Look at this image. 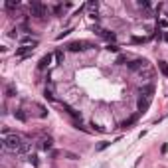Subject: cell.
Wrapping results in <instances>:
<instances>
[{"instance_id": "6da1fadb", "label": "cell", "mask_w": 168, "mask_h": 168, "mask_svg": "<svg viewBox=\"0 0 168 168\" xmlns=\"http://www.w3.org/2000/svg\"><path fill=\"white\" fill-rule=\"evenodd\" d=\"M22 136H20V134H6V136H2V146H4L6 150H18L20 146H22Z\"/></svg>"}, {"instance_id": "7a4b0ae2", "label": "cell", "mask_w": 168, "mask_h": 168, "mask_svg": "<svg viewBox=\"0 0 168 168\" xmlns=\"http://www.w3.org/2000/svg\"><path fill=\"white\" fill-rule=\"evenodd\" d=\"M30 10H32V16H36V18H44V16L48 14V8L40 0H32L30 2Z\"/></svg>"}, {"instance_id": "3957f363", "label": "cell", "mask_w": 168, "mask_h": 168, "mask_svg": "<svg viewBox=\"0 0 168 168\" xmlns=\"http://www.w3.org/2000/svg\"><path fill=\"white\" fill-rule=\"evenodd\" d=\"M127 67H129L130 71H139V69H142V67H148V62L142 59V58H139V59H133Z\"/></svg>"}, {"instance_id": "277c9868", "label": "cell", "mask_w": 168, "mask_h": 168, "mask_svg": "<svg viewBox=\"0 0 168 168\" xmlns=\"http://www.w3.org/2000/svg\"><path fill=\"white\" fill-rule=\"evenodd\" d=\"M91 46V44H87V42H71L67 48L71 50V52H83V50H87Z\"/></svg>"}, {"instance_id": "5b68a950", "label": "cell", "mask_w": 168, "mask_h": 168, "mask_svg": "<svg viewBox=\"0 0 168 168\" xmlns=\"http://www.w3.org/2000/svg\"><path fill=\"white\" fill-rule=\"evenodd\" d=\"M52 59H53V56H52V53L44 56V58L40 59V63H38V69H40V71H44L46 67H50V65H52Z\"/></svg>"}, {"instance_id": "8992f818", "label": "cell", "mask_w": 168, "mask_h": 168, "mask_svg": "<svg viewBox=\"0 0 168 168\" xmlns=\"http://www.w3.org/2000/svg\"><path fill=\"white\" fill-rule=\"evenodd\" d=\"M148 107H150V97H140L139 103H136V109H139V113H144Z\"/></svg>"}, {"instance_id": "52a82bcc", "label": "cell", "mask_w": 168, "mask_h": 168, "mask_svg": "<svg viewBox=\"0 0 168 168\" xmlns=\"http://www.w3.org/2000/svg\"><path fill=\"white\" fill-rule=\"evenodd\" d=\"M32 52H34V46H22V48L16 50V56H18V58H26V56L32 53Z\"/></svg>"}, {"instance_id": "ba28073f", "label": "cell", "mask_w": 168, "mask_h": 168, "mask_svg": "<svg viewBox=\"0 0 168 168\" xmlns=\"http://www.w3.org/2000/svg\"><path fill=\"white\" fill-rule=\"evenodd\" d=\"M20 42H22V46H38V40H32L30 36H24Z\"/></svg>"}, {"instance_id": "9c48e42d", "label": "cell", "mask_w": 168, "mask_h": 168, "mask_svg": "<svg viewBox=\"0 0 168 168\" xmlns=\"http://www.w3.org/2000/svg\"><path fill=\"white\" fill-rule=\"evenodd\" d=\"M14 117H16L18 121H22V123H26V121H28V117H26V113H24L22 109H16V111H14Z\"/></svg>"}, {"instance_id": "30bf717a", "label": "cell", "mask_w": 168, "mask_h": 168, "mask_svg": "<svg viewBox=\"0 0 168 168\" xmlns=\"http://www.w3.org/2000/svg\"><path fill=\"white\" fill-rule=\"evenodd\" d=\"M101 36H103L107 42H115V40H117V36H115L113 32H109V30H103V34H101Z\"/></svg>"}, {"instance_id": "8fae6325", "label": "cell", "mask_w": 168, "mask_h": 168, "mask_svg": "<svg viewBox=\"0 0 168 168\" xmlns=\"http://www.w3.org/2000/svg\"><path fill=\"white\" fill-rule=\"evenodd\" d=\"M53 58H56V63H63L65 62V53H63L62 50H58V52L53 53Z\"/></svg>"}, {"instance_id": "7c38bea8", "label": "cell", "mask_w": 168, "mask_h": 168, "mask_svg": "<svg viewBox=\"0 0 168 168\" xmlns=\"http://www.w3.org/2000/svg\"><path fill=\"white\" fill-rule=\"evenodd\" d=\"M152 91H154V87H152V85L142 87V89H140V95H142V97H152Z\"/></svg>"}, {"instance_id": "4fadbf2b", "label": "cell", "mask_w": 168, "mask_h": 168, "mask_svg": "<svg viewBox=\"0 0 168 168\" xmlns=\"http://www.w3.org/2000/svg\"><path fill=\"white\" fill-rule=\"evenodd\" d=\"M52 146H53V140L50 139V136L42 140V148H44V150H52Z\"/></svg>"}, {"instance_id": "5bb4252c", "label": "cell", "mask_w": 168, "mask_h": 168, "mask_svg": "<svg viewBox=\"0 0 168 168\" xmlns=\"http://www.w3.org/2000/svg\"><path fill=\"white\" fill-rule=\"evenodd\" d=\"M158 69H160V73H162L164 77H168V63L166 62H158Z\"/></svg>"}, {"instance_id": "9a60e30c", "label": "cell", "mask_w": 168, "mask_h": 168, "mask_svg": "<svg viewBox=\"0 0 168 168\" xmlns=\"http://www.w3.org/2000/svg\"><path fill=\"white\" fill-rule=\"evenodd\" d=\"M6 95H8V97H14V95H16V87H14V83H8V85H6Z\"/></svg>"}, {"instance_id": "2e32d148", "label": "cell", "mask_w": 168, "mask_h": 168, "mask_svg": "<svg viewBox=\"0 0 168 168\" xmlns=\"http://www.w3.org/2000/svg\"><path fill=\"white\" fill-rule=\"evenodd\" d=\"M134 121H136V117H130V119H127V121H123V123H121V127H123V129H129L130 125H133Z\"/></svg>"}, {"instance_id": "e0dca14e", "label": "cell", "mask_w": 168, "mask_h": 168, "mask_svg": "<svg viewBox=\"0 0 168 168\" xmlns=\"http://www.w3.org/2000/svg\"><path fill=\"white\" fill-rule=\"evenodd\" d=\"M63 10H65V6H63V4H58L56 8H53V14H56V16H62Z\"/></svg>"}, {"instance_id": "ac0fdd59", "label": "cell", "mask_w": 168, "mask_h": 168, "mask_svg": "<svg viewBox=\"0 0 168 168\" xmlns=\"http://www.w3.org/2000/svg\"><path fill=\"white\" fill-rule=\"evenodd\" d=\"M109 144H111V142H107V140H103V142H99V144H97V146H95V150H97V152H101V150H105L107 146H109Z\"/></svg>"}, {"instance_id": "d6986e66", "label": "cell", "mask_w": 168, "mask_h": 168, "mask_svg": "<svg viewBox=\"0 0 168 168\" xmlns=\"http://www.w3.org/2000/svg\"><path fill=\"white\" fill-rule=\"evenodd\" d=\"M28 150H30V144H28V142H24L18 150H16V154H24V152H28Z\"/></svg>"}, {"instance_id": "ffe728a7", "label": "cell", "mask_w": 168, "mask_h": 168, "mask_svg": "<svg viewBox=\"0 0 168 168\" xmlns=\"http://www.w3.org/2000/svg\"><path fill=\"white\" fill-rule=\"evenodd\" d=\"M28 160L32 162V166H38V164H40V160H38V156H36V154H30Z\"/></svg>"}, {"instance_id": "44dd1931", "label": "cell", "mask_w": 168, "mask_h": 168, "mask_svg": "<svg viewBox=\"0 0 168 168\" xmlns=\"http://www.w3.org/2000/svg\"><path fill=\"white\" fill-rule=\"evenodd\" d=\"M89 8H91V12H97V8H99V2H97V0H91V2H89Z\"/></svg>"}, {"instance_id": "7402d4cb", "label": "cell", "mask_w": 168, "mask_h": 168, "mask_svg": "<svg viewBox=\"0 0 168 168\" xmlns=\"http://www.w3.org/2000/svg\"><path fill=\"white\" fill-rule=\"evenodd\" d=\"M4 6L8 10H12V8H16V6H18V2H14V0H8V2H4Z\"/></svg>"}, {"instance_id": "603a6c76", "label": "cell", "mask_w": 168, "mask_h": 168, "mask_svg": "<svg viewBox=\"0 0 168 168\" xmlns=\"http://www.w3.org/2000/svg\"><path fill=\"white\" fill-rule=\"evenodd\" d=\"M158 28H160V30H162V28H168V20H166V18H160V20H158Z\"/></svg>"}, {"instance_id": "cb8c5ba5", "label": "cell", "mask_w": 168, "mask_h": 168, "mask_svg": "<svg viewBox=\"0 0 168 168\" xmlns=\"http://www.w3.org/2000/svg\"><path fill=\"white\" fill-rule=\"evenodd\" d=\"M105 50H107V52H119V46H115V44H109Z\"/></svg>"}, {"instance_id": "d4e9b609", "label": "cell", "mask_w": 168, "mask_h": 168, "mask_svg": "<svg viewBox=\"0 0 168 168\" xmlns=\"http://www.w3.org/2000/svg\"><path fill=\"white\" fill-rule=\"evenodd\" d=\"M139 6H140V8H144V10H148V8H150V2H146V0H140Z\"/></svg>"}, {"instance_id": "484cf974", "label": "cell", "mask_w": 168, "mask_h": 168, "mask_svg": "<svg viewBox=\"0 0 168 168\" xmlns=\"http://www.w3.org/2000/svg\"><path fill=\"white\" fill-rule=\"evenodd\" d=\"M125 62H127V56H123V53H121L119 58H117V65H123Z\"/></svg>"}, {"instance_id": "4316f807", "label": "cell", "mask_w": 168, "mask_h": 168, "mask_svg": "<svg viewBox=\"0 0 168 168\" xmlns=\"http://www.w3.org/2000/svg\"><path fill=\"white\" fill-rule=\"evenodd\" d=\"M73 30H65V32H62V34H58V40H63L65 38V36H69V34H71Z\"/></svg>"}, {"instance_id": "83f0119b", "label": "cell", "mask_w": 168, "mask_h": 168, "mask_svg": "<svg viewBox=\"0 0 168 168\" xmlns=\"http://www.w3.org/2000/svg\"><path fill=\"white\" fill-rule=\"evenodd\" d=\"M144 42H146V38H139V36L133 38V44H144Z\"/></svg>"}, {"instance_id": "f1b7e54d", "label": "cell", "mask_w": 168, "mask_h": 168, "mask_svg": "<svg viewBox=\"0 0 168 168\" xmlns=\"http://www.w3.org/2000/svg\"><path fill=\"white\" fill-rule=\"evenodd\" d=\"M89 18H91V20H99V14H97V12H91V14H89Z\"/></svg>"}, {"instance_id": "f546056e", "label": "cell", "mask_w": 168, "mask_h": 168, "mask_svg": "<svg viewBox=\"0 0 168 168\" xmlns=\"http://www.w3.org/2000/svg\"><path fill=\"white\" fill-rule=\"evenodd\" d=\"M48 115V113H46V109H44V107H40V117H46Z\"/></svg>"}]
</instances>
